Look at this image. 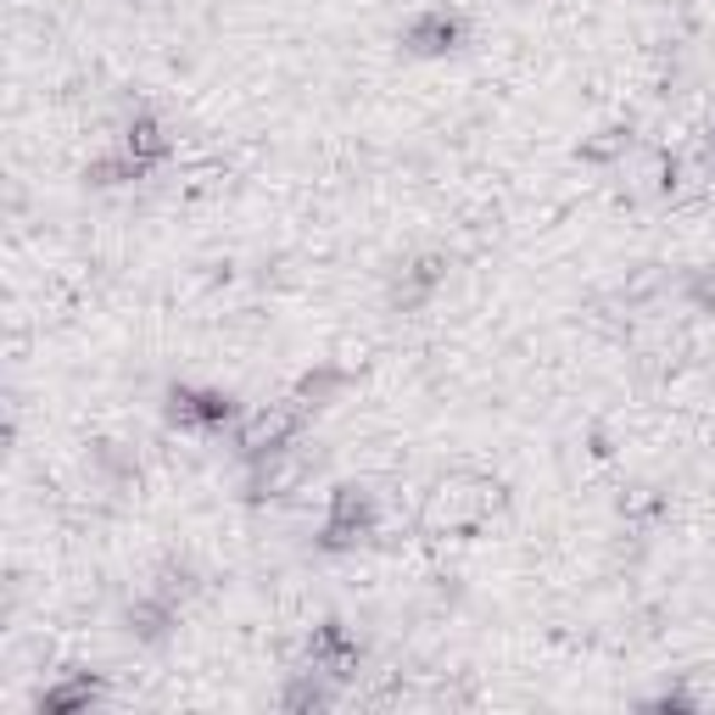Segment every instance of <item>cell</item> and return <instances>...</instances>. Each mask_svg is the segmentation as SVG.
I'll use <instances>...</instances> for the list:
<instances>
[{
    "label": "cell",
    "instance_id": "1",
    "mask_svg": "<svg viewBox=\"0 0 715 715\" xmlns=\"http://www.w3.org/2000/svg\"><path fill=\"white\" fill-rule=\"evenodd\" d=\"M370 520H375V509H370V492H358V487H341L335 492V509H330V526H324V537L330 542H358L370 531Z\"/></svg>",
    "mask_w": 715,
    "mask_h": 715
},
{
    "label": "cell",
    "instance_id": "2",
    "mask_svg": "<svg viewBox=\"0 0 715 715\" xmlns=\"http://www.w3.org/2000/svg\"><path fill=\"white\" fill-rule=\"evenodd\" d=\"M168 414H174L179 425H224L235 409H229V398H218V392H174Z\"/></svg>",
    "mask_w": 715,
    "mask_h": 715
},
{
    "label": "cell",
    "instance_id": "3",
    "mask_svg": "<svg viewBox=\"0 0 715 715\" xmlns=\"http://www.w3.org/2000/svg\"><path fill=\"white\" fill-rule=\"evenodd\" d=\"M409 40H414L420 51H448V46L459 40V18H448V12H431L425 23H414V29H409Z\"/></svg>",
    "mask_w": 715,
    "mask_h": 715
},
{
    "label": "cell",
    "instance_id": "4",
    "mask_svg": "<svg viewBox=\"0 0 715 715\" xmlns=\"http://www.w3.org/2000/svg\"><path fill=\"white\" fill-rule=\"evenodd\" d=\"M96 698V682H74V687H51L40 704L46 709H79V704H90Z\"/></svg>",
    "mask_w": 715,
    "mask_h": 715
}]
</instances>
